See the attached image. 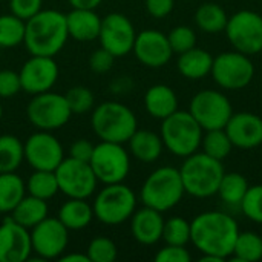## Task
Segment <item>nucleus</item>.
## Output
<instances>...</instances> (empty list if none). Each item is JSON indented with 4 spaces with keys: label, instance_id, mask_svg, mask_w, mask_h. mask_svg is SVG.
Wrapping results in <instances>:
<instances>
[{
    "label": "nucleus",
    "instance_id": "nucleus-40",
    "mask_svg": "<svg viewBox=\"0 0 262 262\" xmlns=\"http://www.w3.org/2000/svg\"><path fill=\"white\" fill-rule=\"evenodd\" d=\"M167 38H169L173 54H183L196 46V34L190 26H186V25L175 26L167 34Z\"/></svg>",
    "mask_w": 262,
    "mask_h": 262
},
{
    "label": "nucleus",
    "instance_id": "nucleus-23",
    "mask_svg": "<svg viewBox=\"0 0 262 262\" xmlns=\"http://www.w3.org/2000/svg\"><path fill=\"white\" fill-rule=\"evenodd\" d=\"M144 107L157 120H164L178 111V95L167 84H154L144 94Z\"/></svg>",
    "mask_w": 262,
    "mask_h": 262
},
{
    "label": "nucleus",
    "instance_id": "nucleus-22",
    "mask_svg": "<svg viewBox=\"0 0 262 262\" xmlns=\"http://www.w3.org/2000/svg\"><path fill=\"white\" fill-rule=\"evenodd\" d=\"M68 34L77 41H92L97 40L101 29V17L95 9H78L72 8L66 14Z\"/></svg>",
    "mask_w": 262,
    "mask_h": 262
},
{
    "label": "nucleus",
    "instance_id": "nucleus-41",
    "mask_svg": "<svg viewBox=\"0 0 262 262\" xmlns=\"http://www.w3.org/2000/svg\"><path fill=\"white\" fill-rule=\"evenodd\" d=\"M190 259H192V255L186 249V246L166 244L155 255V261L157 262H189Z\"/></svg>",
    "mask_w": 262,
    "mask_h": 262
},
{
    "label": "nucleus",
    "instance_id": "nucleus-45",
    "mask_svg": "<svg viewBox=\"0 0 262 262\" xmlns=\"http://www.w3.org/2000/svg\"><path fill=\"white\" fill-rule=\"evenodd\" d=\"M92 152H94V144L88 140H83V138L74 141L69 147V157L74 160H78V161L89 163Z\"/></svg>",
    "mask_w": 262,
    "mask_h": 262
},
{
    "label": "nucleus",
    "instance_id": "nucleus-12",
    "mask_svg": "<svg viewBox=\"0 0 262 262\" xmlns=\"http://www.w3.org/2000/svg\"><path fill=\"white\" fill-rule=\"evenodd\" d=\"M189 112L203 130L224 129L233 114V107L226 94L215 89H204L190 100Z\"/></svg>",
    "mask_w": 262,
    "mask_h": 262
},
{
    "label": "nucleus",
    "instance_id": "nucleus-21",
    "mask_svg": "<svg viewBox=\"0 0 262 262\" xmlns=\"http://www.w3.org/2000/svg\"><path fill=\"white\" fill-rule=\"evenodd\" d=\"M164 227L163 213L144 206L140 210H135L130 216V232L137 243L143 246H154L161 241Z\"/></svg>",
    "mask_w": 262,
    "mask_h": 262
},
{
    "label": "nucleus",
    "instance_id": "nucleus-3",
    "mask_svg": "<svg viewBox=\"0 0 262 262\" xmlns=\"http://www.w3.org/2000/svg\"><path fill=\"white\" fill-rule=\"evenodd\" d=\"M224 172L223 161L212 158L204 152H195L186 157L180 167L186 193L201 200L216 195Z\"/></svg>",
    "mask_w": 262,
    "mask_h": 262
},
{
    "label": "nucleus",
    "instance_id": "nucleus-18",
    "mask_svg": "<svg viewBox=\"0 0 262 262\" xmlns=\"http://www.w3.org/2000/svg\"><path fill=\"white\" fill-rule=\"evenodd\" d=\"M132 52L141 64L152 69L166 66L173 55L167 35L157 29H144L138 32Z\"/></svg>",
    "mask_w": 262,
    "mask_h": 262
},
{
    "label": "nucleus",
    "instance_id": "nucleus-5",
    "mask_svg": "<svg viewBox=\"0 0 262 262\" xmlns=\"http://www.w3.org/2000/svg\"><path fill=\"white\" fill-rule=\"evenodd\" d=\"M91 126L101 141L124 144L138 129V121L127 106L117 101H104L94 109Z\"/></svg>",
    "mask_w": 262,
    "mask_h": 262
},
{
    "label": "nucleus",
    "instance_id": "nucleus-44",
    "mask_svg": "<svg viewBox=\"0 0 262 262\" xmlns=\"http://www.w3.org/2000/svg\"><path fill=\"white\" fill-rule=\"evenodd\" d=\"M114 60H115V57L109 51H106L104 48H100L92 52V55L89 58V66L95 74H106L111 71Z\"/></svg>",
    "mask_w": 262,
    "mask_h": 262
},
{
    "label": "nucleus",
    "instance_id": "nucleus-42",
    "mask_svg": "<svg viewBox=\"0 0 262 262\" xmlns=\"http://www.w3.org/2000/svg\"><path fill=\"white\" fill-rule=\"evenodd\" d=\"M43 0H9L11 14L17 15L21 20H29L37 12L41 11Z\"/></svg>",
    "mask_w": 262,
    "mask_h": 262
},
{
    "label": "nucleus",
    "instance_id": "nucleus-20",
    "mask_svg": "<svg viewBox=\"0 0 262 262\" xmlns=\"http://www.w3.org/2000/svg\"><path fill=\"white\" fill-rule=\"evenodd\" d=\"M224 129L233 147L249 150L262 144V117L253 112H233Z\"/></svg>",
    "mask_w": 262,
    "mask_h": 262
},
{
    "label": "nucleus",
    "instance_id": "nucleus-25",
    "mask_svg": "<svg viewBox=\"0 0 262 262\" xmlns=\"http://www.w3.org/2000/svg\"><path fill=\"white\" fill-rule=\"evenodd\" d=\"M127 143L130 154L141 163L157 161L164 149L161 135L146 129H137Z\"/></svg>",
    "mask_w": 262,
    "mask_h": 262
},
{
    "label": "nucleus",
    "instance_id": "nucleus-26",
    "mask_svg": "<svg viewBox=\"0 0 262 262\" xmlns=\"http://www.w3.org/2000/svg\"><path fill=\"white\" fill-rule=\"evenodd\" d=\"M57 218L68 230L77 232L86 229L91 224L94 218V209L91 204L86 203V200L69 198L64 204H61Z\"/></svg>",
    "mask_w": 262,
    "mask_h": 262
},
{
    "label": "nucleus",
    "instance_id": "nucleus-48",
    "mask_svg": "<svg viewBox=\"0 0 262 262\" xmlns=\"http://www.w3.org/2000/svg\"><path fill=\"white\" fill-rule=\"evenodd\" d=\"M61 262H91L86 252L84 253H68V255H61L58 258Z\"/></svg>",
    "mask_w": 262,
    "mask_h": 262
},
{
    "label": "nucleus",
    "instance_id": "nucleus-38",
    "mask_svg": "<svg viewBox=\"0 0 262 262\" xmlns=\"http://www.w3.org/2000/svg\"><path fill=\"white\" fill-rule=\"evenodd\" d=\"M86 255L91 262H114L117 259L118 249L112 239L106 236H97L89 243Z\"/></svg>",
    "mask_w": 262,
    "mask_h": 262
},
{
    "label": "nucleus",
    "instance_id": "nucleus-35",
    "mask_svg": "<svg viewBox=\"0 0 262 262\" xmlns=\"http://www.w3.org/2000/svg\"><path fill=\"white\" fill-rule=\"evenodd\" d=\"M26 21L14 14L0 15V48H15L25 40Z\"/></svg>",
    "mask_w": 262,
    "mask_h": 262
},
{
    "label": "nucleus",
    "instance_id": "nucleus-1",
    "mask_svg": "<svg viewBox=\"0 0 262 262\" xmlns=\"http://www.w3.org/2000/svg\"><path fill=\"white\" fill-rule=\"evenodd\" d=\"M239 233L238 223L224 212H203L190 221V243L207 256L226 261L233 253V246Z\"/></svg>",
    "mask_w": 262,
    "mask_h": 262
},
{
    "label": "nucleus",
    "instance_id": "nucleus-17",
    "mask_svg": "<svg viewBox=\"0 0 262 262\" xmlns=\"http://www.w3.org/2000/svg\"><path fill=\"white\" fill-rule=\"evenodd\" d=\"M21 91L35 95L51 91L58 78V66L54 57L31 55L18 71Z\"/></svg>",
    "mask_w": 262,
    "mask_h": 262
},
{
    "label": "nucleus",
    "instance_id": "nucleus-31",
    "mask_svg": "<svg viewBox=\"0 0 262 262\" xmlns=\"http://www.w3.org/2000/svg\"><path fill=\"white\" fill-rule=\"evenodd\" d=\"M233 261L258 262L262 259V236L256 232H239L230 256Z\"/></svg>",
    "mask_w": 262,
    "mask_h": 262
},
{
    "label": "nucleus",
    "instance_id": "nucleus-13",
    "mask_svg": "<svg viewBox=\"0 0 262 262\" xmlns=\"http://www.w3.org/2000/svg\"><path fill=\"white\" fill-rule=\"evenodd\" d=\"M58 189L68 198H81L88 200L97 189V177L86 161H78L74 158H63L58 167L54 170Z\"/></svg>",
    "mask_w": 262,
    "mask_h": 262
},
{
    "label": "nucleus",
    "instance_id": "nucleus-29",
    "mask_svg": "<svg viewBox=\"0 0 262 262\" xmlns=\"http://www.w3.org/2000/svg\"><path fill=\"white\" fill-rule=\"evenodd\" d=\"M249 189L247 178L239 172H224L216 195L221 201L232 207H239L241 201L244 200Z\"/></svg>",
    "mask_w": 262,
    "mask_h": 262
},
{
    "label": "nucleus",
    "instance_id": "nucleus-33",
    "mask_svg": "<svg viewBox=\"0 0 262 262\" xmlns=\"http://www.w3.org/2000/svg\"><path fill=\"white\" fill-rule=\"evenodd\" d=\"M26 190L29 195L49 201L60 192L58 181L54 170H34L26 181Z\"/></svg>",
    "mask_w": 262,
    "mask_h": 262
},
{
    "label": "nucleus",
    "instance_id": "nucleus-37",
    "mask_svg": "<svg viewBox=\"0 0 262 262\" xmlns=\"http://www.w3.org/2000/svg\"><path fill=\"white\" fill-rule=\"evenodd\" d=\"M64 97H66V101L69 104L72 115L86 114L95 104V97L92 91L86 86H74L64 94Z\"/></svg>",
    "mask_w": 262,
    "mask_h": 262
},
{
    "label": "nucleus",
    "instance_id": "nucleus-27",
    "mask_svg": "<svg viewBox=\"0 0 262 262\" xmlns=\"http://www.w3.org/2000/svg\"><path fill=\"white\" fill-rule=\"evenodd\" d=\"M46 216H48V203L32 195L28 196L25 195L11 212V218L28 230H31Z\"/></svg>",
    "mask_w": 262,
    "mask_h": 262
},
{
    "label": "nucleus",
    "instance_id": "nucleus-30",
    "mask_svg": "<svg viewBox=\"0 0 262 262\" xmlns=\"http://www.w3.org/2000/svg\"><path fill=\"white\" fill-rule=\"evenodd\" d=\"M25 192L26 184L15 172L0 173V213H11Z\"/></svg>",
    "mask_w": 262,
    "mask_h": 262
},
{
    "label": "nucleus",
    "instance_id": "nucleus-24",
    "mask_svg": "<svg viewBox=\"0 0 262 262\" xmlns=\"http://www.w3.org/2000/svg\"><path fill=\"white\" fill-rule=\"evenodd\" d=\"M213 55L201 48H192L178 57L177 68L180 74L189 80H201L207 77L212 71Z\"/></svg>",
    "mask_w": 262,
    "mask_h": 262
},
{
    "label": "nucleus",
    "instance_id": "nucleus-9",
    "mask_svg": "<svg viewBox=\"0 0 262 262\" xmlns=\"http://www.w3.org/2000/svg\"><path fill=\"white\" fill-rule=\"evenodd\" d=\"M26 115L29 123L38 130H55L63 127L72 117L66 97L57 92L35 94L28 103Z\"/></svg>",
    "mask_w": 262,
    "mask_h": 262
},
{
    "label": "nucleus",
    "instance_id": "nucleus-7",
    "mask_svg": "<svg viewBox=\"0 0 262 262\" xmlns=\"http://www.w3.org/2000/svg\"><path fill=\"white\" fill-rule=\"evenodd\" d=\"M94 216L107 226H118L130 220L137 210V196L134 190L123 184H104L92 204Z\"/></svg>",
    "mask_w": 262,
    "mask_h": 262
},
{
    "label": "nucleus",
    "instance_id": "nucleus-11",
    "mask_svg": "<svg viewBox=\"0 0 262 262\" xmlns=\"http://www.w3.org/2000/svg\"><path fill=\"white\" fill-rule=\"evenodd\" d=\"M224 32L235 51L250 57L262 51V15L256 11L241 9L229 15Z\"/></svg>",
    "mask_w": 262,
    "mask_h": 262
},
{
    "label": "nucleus",
    "instance_id": "nucleus-16",
    "mask_svg": "<svg viewBox=\"0 0 262 262\" xmlns=\"http://www.w3.org/2000/svg\"><path fill=\"white\" fill-rule=\"evenodd\" d=\"M23 147L25 160L34 170H55L64 158L60 141L49 130H37Z\"/></svg>",
    "mask_w": 262,
    "mask_h": 262
},
{
    "label": "nucleus",
    "instance_id": "nucleus-36",
    "mask_svg": "<svg viewBox=\"0 0 262 262\" xmlns=\"http://www.w3.org/2000/svg\"><path fill=\"white\" fill-rule=\"evenodd\" d=\"M161 239L172 246H187L190 243V223L183 216L166 220Z\"/></svg>",
    "mask_w": 262,
    "mask_h": 262
},
{
    "label": "nucleus",
    "instance_id": "nucleus-32",
    "mask_svg": "<svg viewBox=\"0 0 262 262\" xmlns=\"http://www.w3.org/2000/svg\"><path fill=\"white\" fill-rule=\"evenodd\" d=\"M25 160L23 143L9 134L0 135V173L15 172Z\"/></svg>",
    "mask_w": 262,
    "mask_h": 262
},
{
    "label": "nucleus",
    "instance_id": "nucleus-47",
    "mask_svg": "<svg viewBox=\"0 0 262 262\" xmlns=\"http://www.w3.org/2000/svg\"><path fill=\"white\" fill-rule=\"evenodd\" d=\"M72 8L78 9H97L103 0H68Z\"/></svg>",
    "mask_w": 262,
    "mask_h": 262
},
{
    "label": "nucleus",
    "instance_id": "nucleus-4",
    "mask_svg": "<svg viewBox=\"0 0 262 262\" xmlns=\"http://www.w3.org/2000/svg\"><path fill=\"white\" fill-rule=\"evenodd\" d=\"M184 195L186 190L183 186L180 169L172 166L155 169L146 178L140 192L141 203L161 213L178 206Z\"/></svg>",
    "mask_w": 262,
    "mask_h": 262
},
{
    "label": "nucleus",
    "instance_id": "nucleus-6",
    "mask_svg": "<svg viewBox=\"0 0 262 262\" xmlns=\"http://www.w3.org/2000/svg\"><path fill=\"white\" fill-rule=\"evenodd\" d=\"M161 140L164 147L175 157L186 158L201 147L203 127L189 111H175L161 120Z\"/></svg>",
    "mask_w": 262,
    "mask_h": 262
},
{
    "label": "nucleus",
    "instance_id": "nucleus-49",
    "mask_svg": "<svg viewBox=\"0 0 262 262\" xmlns=\"http://www.w3.org/2000/svg\"><path fill=\"white\" fill-rule=\"evenodd\" d=\"M2 115H3V109H2V104H0V120H2Z\"/></svg>",
    "mask_w": 262,
    "mask_h": 262
},
{
    "label": "nucleus",
    "instance_id": "nucleus-50",
    "mask_svg": "<svg viewBox=\"0 0 262 262\" xmlns=\"http://www.w3.org/2000/svg\"><path fill=\"white\" fill-rule=\"evenodd\" d=\"M0 55H2V48H0Z\"/></svg>",
    "mask_w": 262,
    "mask_h": 262
},
{
    "label": "nucleus",
    "instance_id": "nucleus-39",
    "mask_svg": "<svg viewBox=\"0 0 262 262\" xmlns=\"http://www.w3.org/2000/svg\"><path fill=\"white\" fill-rule=\"evenodd\" d=\"M239 209L247 220L256 224H262V184L249 186L247 193L239 204Z\"/></svg>",
    "mask_w": 262,
    "mask_h": 262
},
{
    "label": "nucleus",
    "instance_id": "nucleus-19",
    "mask_svg": "<svg viewBox=\"0 0 262 262\" xmlns=\"http://www.w3.org/2000/svg\"><path fill=\"white\" fill-rule=\"evenodd\" d=\"M31 232L11 216L0 224V262H25L31 258Z\"/></svg>",
    "mask_w": 262,
    "mask_h": 262
},
{
    "label": "nucleus",
    "instance_id": "nucleus-14",
    "mask_svg": "<svg viewBox=\"0 0 262 262\" xmlns=\"http://www.w3.org/2000/svg\"><path fill=\"white\" fill-rule=\"evenodd\" d=\"M68 243L69 230L58 218L46 216L31 229L32 252H35L41 261L60 258L66 252Z\"/></svg>",
    "mask_w": 262,
    "mask_h": 262
},
{
    "label": "nucleus",
    "instance_id": "nucleus-10",
    "mask_svg": "<svg viewBox=\"0 0 262 262\" xmlns=\"http://www.w3.org/2000/svg\"><path fill=\"white\" fill-rule=\"evenodd\" d=\"M89 164L100 183L117 184L127 178L130 170V157L123 144L101 141L94 146Z\"/></svg>",
    "mask_w": 262,
    "mask_h": 262
},
{
    "label": "nucleus",
    "instance_id": "nucleus-2",
    "mask_svg": "<svg viewBox=\"0 0 262 262\" xmlns=\"http://www.w3.org/2000/svg\"><path fill=\"white\" fill-rule=\"evenodd\" d=\"M69 34L66 14L57 9H41L25 25V46L31 55L55 57L66 45Z\"/></svg>",
    "mask_w": 262,
    "mask_h": 262
},
{
    "label": "nucleus",
    "instance_id": "nucleus-43",
    "mask_svg": "<svg viewBox=\"0 0 262 262\" xmlns=\"http://www.w3.org/2000/svg\"><path fill=\"white\" fill-rule=\"evenodd\" d=\"M21 91L18 72L3 69L0 71V98H9Z\"/></svg>",
    "mask_w": 262,
    "mask_h": 262
},
{
    "label": "nucleus",
    "instance_id": "nucleus-28",
    "mask_svg": "<svg viewBox=\"0 0 262 262\" xmlns=\"http://www.w3.org/2000/svg\"><path fill=\"white\" fill-rule=\"evenodd\" d=\"M229 15L226 9L213 2L203 3L195 12V23L198 29L206 34H220L224 32L227 26Z\"/></svg>",
    "mask_w": 262,
    "mask_h": 262
},
{
    "label": "nucleus",
    "instance_id": "nucleus-34",
    "mask_svg": "<svg viewBox=\"0 0 262 262\" xmlns=\"http://www.w3.org/2000/svg\"><path fill=\"white\" fill-rule=\"evenodd\" d=\"M200 149H203L206 155L223 161L230 155L233 144L226 129H212V130H204Z\"/></svg>",
    "mask_w": 262,
    "mask_h": 262
},
{
    "label": "nucleus",
    "instance_id": "nucleus-15",
    "mask_svg": "<svg viewBox=\"0 0 262 262\" xmlns=\"http://www.w3.org/2000/svg\"><path fill=\"white\" fill-rule=\"evenodd\" d=\"M135 37V28L124 14L111 12L101 18V29L98 35L101 48L109 51L115 58L132 52Z\"/></svg>",
    "mask_w": 262,
    "mask_h": 262
},
{
    "label": "nucleus",
    "instance_id": "nucleus-46",
    "mask_svg": "<svg viewBox=\"0 0 262 262\" xmlns=\"http://www.w3.org/2000/svg\"><path fill=\"white\" fill-rule=\"evenodd\" d=\"M175 6V0H146V9L154 18L167 17Z\"/></svg>",
    "mask_w": 262,
    "mask_h": 262
},
{
    "label": "nucleus",
    "instance_id": "nucleus-8",
    "mask_svg": "<svg viewBox=\"0 0 262 262\" xmlns=\"http://www.w3.org/2000/svg\"><path fill=\"white\" fill-rule=\"evenodd\" d=\"M210 75L221 89L239 91L252 83L255 64L250 55L239 51H227L213 57Z\"/></svg>",
    "mask_w": 262,
    "mask_h": 262
}]
</instances>
